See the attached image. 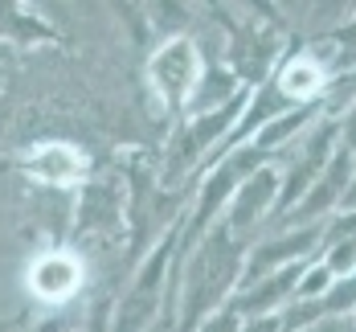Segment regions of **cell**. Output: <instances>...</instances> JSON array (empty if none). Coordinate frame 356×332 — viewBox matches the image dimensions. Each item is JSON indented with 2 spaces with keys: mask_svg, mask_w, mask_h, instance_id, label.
Masks as SVG:
<instances>
[{
  "mask_svg": "<svg viewBox=\"0 0 356 332\" xmlns=\"http://www.w3.org/2000/svg\"><path fill=\"white\" fill-rule=\"evenodd\" d=\"M242 262H246V255H242L238 238L221 221L197 238V255L188 258V271H184L177 332H197V324L209 320V312L225 299V292H234V283L242 275Z\"/></svg>",
  "mask_w": 356,
  "mask_h": 332,
  "instance_id": "6da1fadb",
  "label": "cell"
},
{
  "mask_svg": "<svg viewBox=\"0 0 356 332\" xmlns=\"http://www.w3.org/2000/svg\"><path fill=\"white\" fill-rule=\"evenodd\" d=\"M201 49L193 37H168L152 58H147V82L160 95L168 111H184L197 82H201Z\"/></svg>",
  "mask_w": 356,
  "mask_h": 332,
  "instance_id": "7a4b0ae2",
  "label": "cell"
},
{
  "mask_svg": "<svg viewBox=\"0 0 356 332\" xmlns=\"http://www.w3.org/2000/svg\"><path fill=\"white\" fill-rule=\"evenodd\" d=\"M279 184H283V173H279V168H254L246 181L234 189V197L225 201V218H221V226L238 238V234H246L258 218L275 214Z\"/></svg>",
  "mask_w": 356,
  "mask_h": 332,
  "instance_id": "3957f363",
  "label": "cell"
},
{
  "mask_svg": "<svg viewBox=\"0 0 356 332\" xmlns=\"http://www.w3.org/2000/svg\"><path fill=\"white\" fill-rule=\"evenodd\" d=\"M348 181H353V156L340 148V152H332V160H327V168L316 177V184L303 193L299 210L286 218V230H295V226H316L327 210L340 205V197H344Z\"/></svg>",
  "mask_w": 356,
  "mask_h": 332,
  "instance_id": "277c9868",
  "label": "cell"
},
{
  "mask_svg": "<svg viewBox=\"0 0 356 332\" xmlns=\"http://www.w3.org/2000/svg\"><path fill=\"white\" fill-rule=\"evenodd\" d=\"M86 156L78 152L74 144L66 140H45V144H37L29 156H25V173L33 177L37 184H45V189H54V193H62L66 184H78L86 177Z\"/></svg>",
  "mask_w": 356,
  "mask_h": 332,
  "instance_id": "5b68a950",
  "label": "cell"
},
{
  "mask_svg": "<svg viewBox=\"0 0 356 332\" xmlns=\"http://www.w3.org/2000/svg\"><path fill=\"white\" fill-rule=\"evenodd\" d=\"M78 287H82V267H78V258L66 255V251H45V255L29 267V292H33L37 303L58 308V303H66Z\"/></svg>",
  "mask_w": 356,
  "mask_h": 332,
  "instance_id": "8992f818",
  "label": "cell"
},
{
  "mask_svg": "<svg viewBox=\"0 0 356 332\" xmlns=\"http://www.w3.org/2000/svg\"><path fill=\"white\" fill-rule=\"evenodd\" d=\"M82 226H115L123 221V197H119V184L99 181V184H86V197H82V214H78Z\"/></svg>",
  "mask_w": 356,
  "mask_h": 332,
  "instance_id": "52a82bcc",
  "label": "cell"
},
{
  "mask_svg": "<svg viewBox=\"0 0 356 332\" xmlns=\"http://www.w3.org/2000/svg\"><path fill=\"white\" fill-rule=\"evenodd\" d=\"M242 332H279L275 316H258V320H242Z\"/></svg>",
  "mask_w": 356,
  "mask_h": 332,
  "instance_id": "ba28073f",
  "label": "cell"
},
{
  "mask_svg": "<svg viewBox=\"0 0 356 332\" xmlns=\"http://www.w3.org/2000/svg\"><path fill=\"white\" fill-rule=\"evenodd\" d=\"M336 41L344 45V58H353V62H356V21L348 25V29H340V33H336Z\"/></svg>",
  "mask_w": 356,
  "mask_h": 332,
  "instance_id": "9c48e42d",
  "label": "cell"
},
{
  "mask_svg": "<svg viewBox=\"0 0 356 332\" xmlns=\"http://www.w3.org/2000/svg\"><path fill=\"white\" fill-rule=\"evenodd\" d=\"M336 210L356 214V173H353V181H348V189H344V197H340V205H336Z\"/></svg>",
  "mask_w": 356,
  "mask_h": 332,
  "instance_id": "30bf717a",
  "label": "cell"
},
{
  "mask_svg": "<svg viewBox=\"0 0 356 332\" xmlns=\"http://www.w3.org/2000/svg\"><path fill=\"white\" fill-rule=\"evenodd\" d=\"M103 329H111L107 303H103V312H95V316H90V324H86V329H78V332H103Z\"/></svg>",
  "mask_w": 356,
  "mask_h": 332,
  "instance_id": "8fae6325",
  "label": "cell"
},
{
  "mask_svg": "<svg viewBox=\"0 0 356 332\" xmlns=\"http://www.w3.org/2000/svg\"><path fill=\"white\" fill-rule=\"evenodd\" d=\"M312 332H344V324H316Z\"/></svg>",
  "mask_w": 356,
  "mask_h": 332,
  "instance_id": "7c38bea8",
  "label": "cell"
},
{
  "mask_svg": "<svg viewBox=\"0 0 356 332\" xmlns=\"http://www.w3.org/2000/svg\"><path fill=\"white\" fill-rule=\"evenodd\" d=\"M147 332H168V329H164V324H152V329H147Z\"/></svg>",
  "mask_w": 356,
  "mask_h": 332,
  "instance_id": "4fadbf2b",
  "label": "cell"
}]
</instances>
